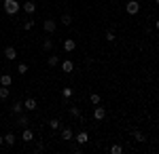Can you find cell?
Returning <instances> with one entry per match:
<instances>
[{
    "label": "cell",
    "mask_w": 159,
    "mask_h": 154,
    "mask_svg": "<svg viewBox=\"0 0 159 154\" xmlns=\"http://www.w3.org/2000/svg\"><path fill=\"white\" fill-rule=\"evenodd\" d=\"M2 9H4L7 15H17L19 9H21V4H19L17 0H4V2H2Z\"/></svg>",
    "instance_id": "6da1fadb"
},
{
    "label": "cell",
    "mask_w": 159,
    "mask_h": 154,
    "mask_svg": "<svg viewBox=\"0 0 159 154\" xmlns=\"http://www.w3.org/2000/svg\"><path fill=\"white\" fill-rule=\"evenodd\" d=\"M125 11H127V15H138V11H140V2H138V0H129V2L125 4Z\"/></svg>",
    "instance_id": "7a4b0ae2"
},
{
    "label": "cell",
    "mask_w": 159,
    "mask_h": 154,
    "mask_svg": "<svg viewBox=\"0 0 159 154\" xmlns=\"http://www.w3.org/2000/svg\"><path fill=\"white\" fill-rule=\"evenodd\" d=\"M74 142H76V143H81V146H85V143L89 142V133H87L85 129H83V131H79V133L74 135Z\"/></svg>",
    "instance_id": "3957f363"
},
{
    "label": "cell",
    "mask_w": 159,
    "mask_h": 154,
    "mask_svg": "<svg viewBox=\"0 0 159 154\" xmlns=\"http://www.w3.org/2000/svg\"><path fill=\"white\" fill-rule=\"evenodd\" d=\"M43 30H45L47 34H53V32L57 30V24H55L53 19H45V24H43Z\"/></svg>",
    "instance_id": "277c9868"
},
{
    "label": "cell",
    "mask_w": 159,
    "mask_h": 154,
    "mask_svg": "<svg viewBox=\"0 0 159 154\" xmlns=\"http://www.w3.org/2000/svg\"><path fill=\"white\" fill-rule=\"evenodd\" d=\"M93 118H96V120H104V118H106V110L100 106V104L93 108Z\"/></svg>",
    "instance_id": "5b68a950"
},
{
    "label": "cell",
    "mask_w": 159,
    "mask_h": 154,
    "mask_svg": "<svg viewBox=\"0 0 159 154\" xmlns=\"http://www.w3.org/2000/svg\"><path fill=\"white\" fill-rule=\"evenodd\" d=\"M21 9H24V13H28V15H34V13H36V4H34L32 0H28V2H24Z\"/></svg>",
    "instance_id": "8992f818"
},
{
    "label": "cell",
    "mask_w": 159,
    "mask_h": 154,
    "mask_svg": "<svg viewBox=\"0 0 159 154\" xmlns=\"http://www.w3.org/2000/svg\"><path fill=\"white\" fill-rule=\"evenodd\" d=\"M61 47H64V51H66V53H72L74 49H76V42H74L72 38H66V40H64V45H61Z\"/></svg>",
    "instance_id": "52a82bcc"
},
{
    "label": "cell",
    "mask_w": 159,
    "mask_h": 154,
    "mask_svg": "<svg viewBox=\"0 0 159 154\" xmlns=\"http://www.w3.org/2000/svg\"><path fill=\"white\" fill-rule=\"evenodd\" d=\"M4 57L11 59V61H15V59H17V49H15V47H7V49H4Z\"/></svg>",
    "instance_id": "ba28073f"
},
{
    "label": "cell",
    "mask_w": 159,
    "mask_h": 154,
    "mask_svg": "<svg viewBox=\"0 0 159 154\" xmlns=\"http://www.w3.org/2000/svg\"><path fill=\"white\" fill-rule=\"evenodd\" d=\"M61 70L66 72V74L74 72V61L72 59H64V61H61Z\"/></svg>",
    "instance_id": "9c48e42d"
},
{
    "label": "cell",
    "mask_w": 159,
    "mask_h": 154,
    "mask_svg": "<svg viewBox=\"0 0 159 154\" xmlns=\"http://www.w3.org/2000/svg\"><path fill=\"white\" fill-rule=\"evenodd\" d=\"M36 106H38V104H36L34 97H25V99H24V108H25V110H36Z\"/></svg>",
    "instance_id": "30bf717a"
},
{
    "label": "cell",
    "mask_w": 159,
    "mask_h": 154,
    "mask_svg": "<svg viewBox=\"0 0 159 154\" xmlns=\"http://www.w3.org/2000/svg\"><path fill=\"white\" fill-rule=\"evenodd\" d=\"M11 112H13V114H21V112H25L24 101H15V104L11 106Z\"/></svg>",
    "instance_id": "8fae6325"
},
{
    "label": "cell",
    "mask_w": 159,
    "mask_h": 154,
    "mask_svg": "<svg viewBox=\"0 0 159 154\" xmlns=\"http://www.w3.org/2000/svg\"><path fill=\"white\" fill-rule=\"evenodd\" d=\"M68 112H70V116H72V118L85 120V118H83V114H81V108H79V106H72V108H70V110H68Z\"/></svg>",
    "instance_id": "7c38bea8"
},
{
    "label": "cell",
    "mask_w": 159,
    "mask_h": 154,
    "mask_svg": "<svg viewBox=\"0 0 159 154\" xmlns=\"http://www.w3.org/2000/svg\"><path fill=\"white\" fill-rule=\"evenodd\" d=\"M28 125H30V118L25 116L24 112H21V114H17V127H28Z\"/></svg>",
    "instance_id": "4fadbf2b"
},
{
    "label": "cell",
    "mask_w": 159,
    "mask_h": 154,
    "mask_svg": "<svg viewBox=\"0 0 159 154\" xmlns=\"http://www.w3.org/2000/svg\"><path fill=\"white\" fill-rule=\"evenodd\" d=\"M72 137H74V133H72V129H70V127L61 129V139H64V142H70Z\"/></svg>",
    "instance_id": "5bb4252c"
},
{
    "label": "cell",
    "mask_w": 159,
    "mask_h": 154,
    "mask_svg": "<svg viewBox=\"0 0 159 154\" xmlns=\"http://www.w3.org/2000/svg\"><path fill=\"white\" fill-rule=\"evenodd\" d=\"M132 137H134L136 142H140V143H142V142H147V135H144L142 131H138V129L132 131Z\"/></svg>",
    "instance_id": "9a60e30c"
},
{
    "label": "cell",
    "mask_w": 159,
    "mask_h": 154,
    "mask_svg": "<svg viewBox=\"0 0 159 154\" xmlns=\"http://www.w3.org/2000/svg\"><path fill=\"white\" fill-rule=\"evenodd\" d=\"M21 139H24V142H32V139H34V133H32V129H28V127H25L24 133H21Z\"/></svg>",
    "instance_id": "2e32d148"
},
{
    "label": "cell",
    "mask_w": 159,
    "mask_h": 154,
    "mask_svg": "<svg viewBox=\"0 0 159 154\" xmlns=\"http://www.w3.org/2000/svg\"><path fill=\"white\" fill-rule=\"evenodd\" d=\"M57 63H60V57H57V55H49V59H47V66H49V68H55Z\"/></svg>",
    "instance_id": "e0dca14e"
},
{
    "label": "cell",
    "mask_w": 159,
    "mask_h": 154,
    "mask_svg": "<svg viewBox=\"0 0 159 154\" xmlns=\"http://www.w3.org/2000/svg\"><path fill=\"white\" fill-rule=\"evenodd\" d=\"M9 95H11V91H9V87L0 84V99H9Z\"/></svg>",
    "instance_id": "ac0fdd59"
},
{
    "label": "cell",
    "mask_w": 159,
    "mask_h": 154,
    "mask_svg": "<svg viewBox=\"0 0 159 154\" xmlns=\"http://www.w3.org/2000/svg\"><path fill=\"white\" fill-rule=\"evenodd\" d=\"M49 127H51V131H57V129H61V122H60V118H51V120H49Z\"/></svg>",
    "instance_id": "d6986e66"
},
{
    "label": "cell",
    "mask_w": 159,
    "mask_h": 154,
    "mask_svg": "<svg viewBox=\"0 0 159 154\" xmlns=\"http://www.w3.org/2000/svg\"><path fill=\"white\" fill-rule=\"evenodd\" d=\"M11 83H13V78L9 76V74H2V76H0V84H4V87H11Z\"/></svg>",
    "instance_id": "ffe728a7"
},
{
    "label": "cell",
    "mask_w": 159,
    "mask_h": 154,
    "mask_svg": "<svg viewBox=\"0 0 159 154\" xmlns=\"http://www.w3.org/2000/svg\"><path fill=\"white\" fill-rule=\"evenodd\" d=\"M61 95H64V99H70V97L74 95V91L70 89V87H64V89H61Z\"/></svg>",
    "instance_id": "44dd1931"
},
{
    "label": "cell",
    "mask_w": 159,
    "mask_h": 154,
    "mask_svg": "<svg viewBox=\"0 0 159 154\" xmlns=\"http://www.w3.org/2000/svg\"><path fill=\"white\" fill-rule=\"evenodd\" d=\"M61 24L70 25V24H72V15H70V13H64V15H61Z\"/></svg>",
    "instance_id": "7402d4cb"
},
{
    "label": "cell",
    "mask_w": 159,
    "mask_h": 154,
    "mask_svg": "<svg viewBox=\"0 0 159 154\" xmlns=\"http://www.w3.org/2000/svg\"><path fill=\"white\" fill-rule=\"evenodd\" d=\"M89 101H91V104H93V106H98L100 101H102V97H100L98 93H91V95H89Z\"/></svg>",
    "instance_id": "603a6c76"
},
{
    "label": "cell",
    "mask_w": 159,
    "mask_h": 154,
    "mask_svg": "<svg viewBox=\"0 0 159 154\" xmlns=\"http://www.w3.org/2000/svg\"><path fill=\"white\" fill-rule=\"evenodd\" d=\"M123 152V146L121 143H115V146H110V154H121Z\"/></svg>",
    "instance_id": "cb8c5ba5"
},
{
    "label": "cell",
    "mask_w": 159,
    "mask_h": 154,
    "mask_svg": "<svg viewBox=\"0 0 159 154\" xmlns=\"http://www.w3.org/2000/svg\"><path fill=\"white\" fill-rule=\"evenodd\" d=\"M43 49H45V51H51V49H53V40H51V38H45V40H43Z\"/></svg>",
    "instance_id": "d4e9b609"
},
{
    "label": "cell",
    "mask_w": 159,
    "mask_h": 154,
    "mask_svg": "<svg viewBox=\"0 0 159 154\" xmlns=\"http://www.w3.org/2000/svg\"><path fill=\"white\" fill-rule=\"evenodd\" d=\"M4 143H7V146H13V143H15V135H13V133H7V135H4Z\"/></svg>",
    "instance_id": "484cf974"
},
{
    "label": "cell",
    "mask_w": 159,
    "mask_h": 154,
    "mask_svg": "<svg viewBox=\"0 0 159 154\" xmlns=\"http://www.w3.org/2000/svg\"><path fill=\"white\" fill-rule=\"evenodd\" d=\"M17 72H19V74H25V72H28V63H21V61H19V63H17Z\"/></svg>",
    "instance_id": "4316f807"
},
{
    "label": "cell",
    "mask_w": 159,
    "mask_h": 154,
    "mask_svg": "<svg viewBox=\"0 0 159 154\" xmlns=\"http://www.w3.org/2000/svg\"><path fill=\"white\" fill-rule=\"evenodd\" d=\"M21 28L28 32V30H32V28H34V21H32V19H28V21H24V25H21Z\"/></svg>",
    "instance_id": "83f0119b"
},
{
    "label": "cell",
    "mask_w": 159,
    "mask_h": 154,
    "mask_svg": "<svg viewBox=\"0 0 159 154\" xmlns=\"http://www.w3.org/2000/svg\"><path fill=\"white\" fill-rule=\"evenodd\" d=\"M106 40H108V42H112V40H115V32H112V30H108V32H106Z\"/></svg>",
    "instance_id": "f1b7e54d"
},
{
    "label": "cell",
    "mask_w": 159,
    "mask_h": 154,
    "mask_svg": "<svg viewBox=\"0 0 159 154\" xmlns=\"http://www.w3.org/2000/svg\"><path fill=\"white\" fill-rule=\"evenodd\" d=\"M43 150H45V143H36V148H34V152H36V154H40Z\"/></svg>",
    "instance_id": "f546056e"
},
{
    "label": "cell",
    "mask_w": 159,
    "mask_h": 154,
    "mask_svg": "<svg viewBox=\"0 0 159 154\" xmlns=\"http://www.w3.org/2000/svg\"><path fill=\"white\" fill-rule=\"evenodd\" d=\"M155 30H157V32H159V19H157V21H155Z\"/></svg>",
    "instance_id": "4dcf8cb0"
},
{
    "label": "cell",
    "mask_w": 159,
    "mask_h": 154,
    "mask_svg": "<svg viewBox=\"0 0 159 154\" xmlns=\"http://www.w3.org/2000/svg\"><path fill=\"white\" fill-rule=\"evenodd\" d=\"M2 143H4V135H0V146H2Z\"/></svg>",
    "instance_id": "1f68e13d"
},
{
    "label": "cell",
    "mask_w": 159,
    "mask_h": 154,
    "mask_svg": "<svg viewBox=\"0 0 159 154\" xmlns=\"http://www.w3.org/2000/svg\"><path fill=\"white\" fill-rule=\"evenodd\" d=\"M153 2H155V4H159V0H153Z\"/></svg>",
    "instance_id": "d6a6232c"
}]
</instances>
